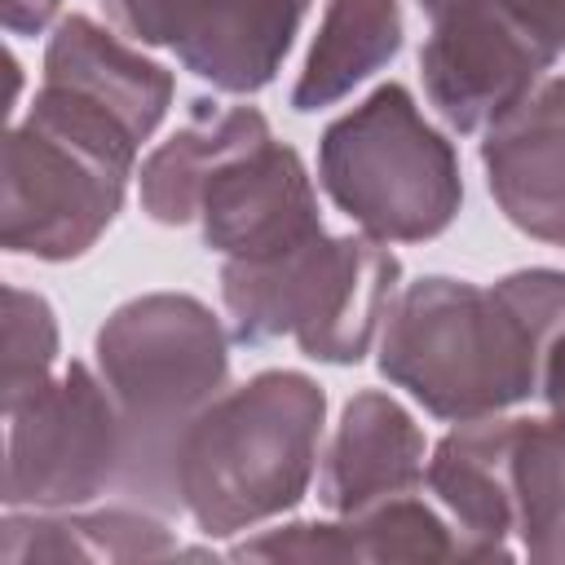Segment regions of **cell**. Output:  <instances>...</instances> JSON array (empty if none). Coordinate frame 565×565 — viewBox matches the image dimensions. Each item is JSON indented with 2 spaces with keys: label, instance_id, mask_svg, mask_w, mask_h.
Here are the masks:
<instances>
[{
  "label": "cell",
  "instance_id": "cell-5",
  "mask_svg": "<svg viewBox=\"0 0 565 565\" xmlns=\"http://www.w3.org/2000/svg\"><path fill=\"white\" fill-rule=\"evenodd\" d=\"M141 146L115 124L35 88L4 137L0 243L49 265L84 256L119 216Z\"/></svg>",
  "mask_w": 565,
  "mask_h": 565
},
{
  "label": "cell",
  "instance_id": "cell-6",
  "mask_svg": "<svg viewBox=\"0 0 565 565\" xmlns=\"http://www.w3.org/2000/svg\"><path fill=\"white\" fill-rule=\"evenodd\" d=\"M318 181L327 199L380 243H428L455 225L463 203L450 137L437 132L411 88L393 79L327 124Z\"/></svg>",
  "mask_w": 565,
  "mask_h": 565
},
{
  "label": "cell",
  "instance_id": "cell-1",
  "mask_svg": "<svg viewBox=\"0 0 565 565\" xmlns=\"http://www.w3.org/2000/svg\"><path fill=\"white\" fill-rule=\"evenodd\" d=\"M565 335V269H512L494 287L424 274L397 291L375 340L380 375L433 419L503 415L539 397Z\"/></svg>",
  "mask_w": 565,
  "mask_h": 565
},
{
  "label": "cell",
  "instance_id": "cell-18",
  "mask_svg": "<svg viewBox=\"0 0 565 565\" xmlns=\"http://www.w3.org/2000/svg\"><path fill=\"white\" fill-rule=\"evenodd\" d=\"M402 35L406 18L397 0H327L318 35L291 84V110L309 115L344 102L402 53Z\"/></svg>",
  "mask_w": 565,
  "mask_h": 565
},
{
  "label": "cell",
  "instance_id": "cell-10",
  "mask_svg": "<svg viewBox=\"0 0 565 565\" xmlns=\"http://www.w3.org/2000/svg\"><path fill=\"white\" fill-rule=\"evenodd\" d=\"M199 230L225 260H269L322 234V212L300 154L274 132L234 150L199 194Z\"/></svg>",
  "mask_w": 565,
  "mask_h": 565
},
{
  "label": "cell",
  "instance_id": "cell-23",
  "mask_svg": "<svg viewBox=\"0 0 565 565\" xmlns=\"http://www.w3.org/2000/svg\"><path fill=\"white\" fill-rule=\"evenodd\" d=\"M539 397L547 402V411H552V415H565V335L556 340V349H552V353H547V362H543Z\"/></svg>",
  "mask_w": 565,
  "mask_h": 565
},
{
  "label": "cell",
  "instance_id": "cell-17",
  "mask_svg": "<svg viewBox=\"0 0 565 565\" xmlns=\"http://www.w3.org/2000/svg\"><path fill=\"white\" fill-rule=\"evenodd\" d=\"M269 132V119L256 106H221L199 97L185 124L159 141L137 172L141 212L154 225H190L199 216V194L207 177L243 146Z\"/></svg>",
  "mask_w": 565,
  "mask_h": 565
},
{
  "label": "cell",
  "instance_id": "cell-16",
  "mask_svg": "<svg viewBox=\"0 0 565 565\" xmlns=\"http://www.w3.org/2000/svg\"><path fill=\"white\" fill-rule=\"evenodd\" d=\"M163 556H185V547L168 530V516L137 508V503H115V508H97V512L4 508V521H0V561L4 565L163 561Z\"/></svg>",
  "mask_w": 565,
  "mask_h": 565
},
{
  "label": "cell",
  "instance_id": "cell-8",
  "mask_svg": "<svg viewBox=\"0 0 565 565\" xmlns=\"http://www.w3.org/2000/svg\"><path fill=\"white\" fill-rule=\"evenodd\" d=\"M119 35L172 49L216 93H260L296 44L309 0H102Z\"/></svg>",
  "mask_w": 565,
  "mask_h": 565
},
{
  "label": "cell",
  "instance_id": "cell-21",
  "mask_svg": "<svg viewBox=\"0 0 565 565\" xmlns=\"http://www.w3.org/2000/svg\"><path fill=\"white\" fill-rule=\"evenodd\" d=\"M424 18L441 9H477L490 18H503L508 26L539 40L552 57L565 53V0H419Z\"/></svg>",
  "mask_w": 565,
  "mask_h": 565
},
{
  "label": "cell",
  "instance_id": "cell-9",
  "mask_svg": "<svg viewBox=\"0 0 565 565\" xmlns=\"http://www.w3.org/2000/svg\"><path fill=\"white\" fill-rule=\"evenodd\" d=\"M552 53L503 18L477 9L428 13V35L419 49V79L428 106L450 132H486L521 97H530L547 71Z\"/></svg>",
  "mask_w": 565,
  "mask_h": 565
},
{
  "label": "cell",
  "instance_id": "cell-2",
  "mask_svg": "<svg viewBox=\"0 0 565 565\" xmlns=\"http://www.w3.org/2000/svg\"><path fill=\"white\" fill-rule=\"evenodd\" d=\"M230 331L190 291H146L124 300L93 340L124 424L119 499L159 516L181 512L177 450L190 424L230 388Z\"/></svg>",
  "mask_w": 565,
  "mask_h": 565
},
{
  "label": "cell",
  "instance_id": "cell-14",
  "mask_svg": "<svg viewBox=\"0 0 565 565\" xmlns=\"http://www.w3.org/2000/svg\"><path fill=\"white\" fill-rule=\"evenodd\" d=\"M424 468L428 441L415 415L397 397L362 388L344 402L335 433L322 450L318 503L331 516H353L384 499L415 494L424 486Z\"/></svg>",
  "mask_w": 565,
  "mask_h": 565
},
{
  "label": "cell",
  "instance_id": "cell-4",
  "mask_svg": "<svg viewBox=\"0 0 565 565\" xmlns=\"http://www.w3.org/2000/svg\"><path fill=\"white\" fill-rule=\"evenodd\" d=\"M402 291V260L371 234H313L269 260H225L221 305L230 340L260 349L296 340L313 362L353 366L380 340Z\"/></svg>",
  "mask_w": 565,
  "mask_h": 565
},
{
  "label": "cell",
  "instance_id": "cell-12",
  "mask_svg": "<svg viewBox=\"0 0 565 565\" xmlns=\"http://www.w3.org/2000/svg\"><path fill=\"white\" fill-rule=\"evenodd\" d=\"M516 437L521 419L481 415L455 424L428 455L424 486L455 525L468 561H512L516 552Z\"/></svg>",
  "mask_w": 565,
  "mask_h": 565
},
{
  "label": "cell",
  "instance_id": "cell-13",
  "mask_svg": "<svg viewBox=\"0 0 565 565\" xmlns=\"http://www.w3.org/2000/svg\"><path fill=\"white\" fill-rule=\"evenodd\" d=\"M499 212L530 238L565 247V75H547L481 137Z\"/></svg>",
  "mask_w": 565,
  "mask_h": 565
},
{
  "label": "cell",
  "instance_id": "cell-15",
  "mask_svg": "<svg viewBox=\"0 0 565 565\" xmlns=\"http://www.w3.org/2000/svg\"><path fill=\"white\" fill-rule=\"evenodd\" d=\"M230 561H468L446 512L415 494L384 499L335 521H291L256 530Z\"/></svg>",
  "mask_w": 565,
  "mask_h": 565
},
{
  "label": "cell",
  "instance_id": "cell-20",
  "mask_svg": "<svg viewBox=\"0 0 565 565\" xmlns=\"http://www.w3.org/2000/svg\"><path fill=\"white\" fill-rule=\"evenodd\" d=\"M57 366V313L40 291L4 287V406L40 388Z\"/></svg>",
  "mask_w": 565,
  "mask_h": 565
},
{
  "label": "cell",
  "instance_id": "cell-7",
  "mask_svg": "<svg viewBox=\"0 0 565 565\" xmlns=\"http://www.w3.org/2000/svg\"><path fill=\"white\" fill-rule=\"evenodd\" d=\"M124 424L106 380L71 362L4 406V508H88L119 490Z\"/></svg>",
  "mask_w": 565,
  "mask_h": 565
},
{
  "label": "cell",
  "instance_id": "cell-22",
  "mask_svg": "<svg viewBox=\"0 0 565 565\" xmlns=\"http://www.w3.org/2000/svg\"><path fill=\"white\" fill-rule=\"evenodd\" d=\"M62 0H0V22L9 35H40L57 18Z\"/></svg>",
  "mask_w": 565,
  "mask_h": 565
},
{
  "label": "cell",
  "instance_id": "cell-11",
  "mask_svg": "<svg viewBox=\"0 0 565 565\" xmlns=\"http://www.w3.org/2000/svg\"><path fill=\"white\" fill-rule=\"evenodd\" d=\"M40 71V93L115 124L137 146L154 137L177 97V79L168 66H159L137 44L93 22L88 13L57 18Z\"/></svg>",
  "mask_w": 565,
  "mask_h": 565
},
{
  "label": "cell",
  "instance_id": "cell-3",
  "mask_svg": "<svg viewBox=\"0 0 565 565\" xmlns=\"http://www.w3.org/2000/svg\"><path fill=\"white\" fill-rule=\"evenodd\" d=\"M322 424L327 393L305 371L269 366L225 388L177 450L181 512L207 539H234L287 516L313 486Z\"/></svg>",
  "mask_w": 565,
  "mask_h": 565
},
{
  "label": "cell",
  "instance_id": "cell-19",
  "mask_svg": "<svg viewBox=\"0 0 565 565\" xmlns=\"http://www.w3.org/2000/svg\"><path fill=\"white\" fill-rule=\"evenodd\" d=\"M516 543L539 565H565V415L521 419Z\"/></svg>",
  "mask_w": 565,
  "mask_h": 565
}]
</instances>
